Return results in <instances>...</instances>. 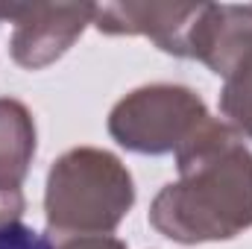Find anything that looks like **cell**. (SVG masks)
Masks as SVG:
<instances>
[{
  "mask_svg": "<svg viewBox=\"0 0 252 249\" xmlns=\"http://www.w3.org/2000/svg\"><path fill=\"white\" fill-rule=\"evenodd\" d=\"M24 208H27V199L21 187H0V229L18 226L24 217Z\"/></svg>",
  "mask_w": 252,
  "mask_h": 249,
  "instance_id": "30bf717a",
  "label": "cell"
},
{
  "mask_svg": "<svg viewBox=\"0 0 252 249\" xmlns=\"http://www.w3.org/2000/svg\"><path fill=\"white\" fill-rule=\"evenodd\" d=\"M0 249H56L47 235L32 232L30 226L18 223L9 229H0Z\"/></svg>",
  "mask_w": 252,
  "mask_h": 249,
  "instance_id": "9c48e42d",
  "label": "cell"
},
{
  "mask_svg": "<svg viewBox=\"0 0 252 249\" xmlns=\"http://www.w3.org/2000/svg\"><path fill=\"white\" fill-rule=\"evenodd\" d=\"M97 6H18L9 38V53L15 64L27 70H41L59 62L76 44L88 24H94Z\"/></svg>",
  "mask_w": 252,
  "mask_h": 249,
  "instance_id": "277c9868",
  "label": "cell"
},
{
  "mask_svg": "<svg viewBox=\"0 0 252 249\" xmlns=\"http://www.w3.org/2000/svg\"><path fill=\"white\" fill-rule=\"evenodd\" d=\"M223 91H220V112L223 124L235 135L252 141V53H247L223 76Z\"/></svg>",
  "mask_w": 252,
  "mask_h": 249,
  "instance_id": "ba28073f",
  "label": "cell"
},
{
  "mask_svg": "<svg viewBox=\"0 0 252 249\" xmlns=\"http://www.w3.org/2000/svg\"><path fill=\"white\" fill-rule=\"evenodd\" d=\"M56 249H126L124 241L112 238V235H85V238H67L53 244Z\"/></svg>",
  "mask_w": 252,
  "mask_h": 249,
  "instance_id": "8fae6325",
  "label": "cell"
},
{
  "mask_svg": "<svg viewBox=\"0 0 252 249\" xmlns=\"http://www.w3.org/2000/svg\"><path fill=\"white\" fill-rule=\"evenodd\" d=\"M135 202L126 164L100 147H73L47 173L44 220L47 238L67 241L85 235H112Z\"/></svg>",
  "mask_w": 252,
  "mask_h": 249,
  "instance_id": "7a4b0ae2",
  "label": "cell"
},
{
  "mask_svg": "<svg viewBox=\"0 0 252 249\" xmlns=\"http://www.w3.org/2000/svg\"><path fill=\"white\" fill-rule=\"evenodd\" d=\"M179 179L150 205V226L173 244L232 241L252 229V153L223 121L208 118L176 153Z\"/></svg>",
  "mask_w": 252,
  "mask_h": 249,
  "instance_id": "6da1fadb",
  "label": "cell"
},
{
  "mask_svg": "<svg viewBox=\"0 0 252 249\" xmlns=\"http://www.w3.org/2000/svg\"><path fill=\"white\" fill-rule=\"evenodd\" d=\"M35 156L32 112L15 100L0 97V187H21Z\"/></svg>",
  "mask_w": 252,
  "mask_h": 249,
  "instance_id": "52a82bcc",
  "label": "cell"
},
{
  "mask_svg": "<svg viewBox=\"0 0 252 249\" xmlns=\"http://www.w3.org/2000/svg\"><path fill=\"white\" fill-rule=\"evenodd\" d=\"M208 118L211 115L193 88L153 82L115 103L109 115V135L129 153L176 156Z\"/></svg>",
  "mask_w": 252,
  "mask_h": 249,
  "instance_id": "3957f363",
  "label": "cell"
},
{
  "mask_svg": "<svg viewBox=\"0 0 252 249\" xmlns=\"http://www.w3.org/2000/svg\"><path fill=\"white\" fill-rule=\"evenodd\" d=\"M202 3H106L94 12V27L106 35H144L158 50L188 59L190 32Z\"/></svg>",
  "mask_w": 252,
  "mask_h": 249,
  "instance_id": "5b68a950",
  "label": "cell"
},
{
  "mask_svg": "<svg viewBox=\"0 0 252 249\" xmlns=\"http://www.w3.org/2000/svg\"><path fill=\"white\" fill-rule=\"evenodd\" d=\"M247 53H252V3H202L190 32L188 59L226 76Z\"/></svg>",
  "mask_w": 252,
  "mask_h": 249,
  "instance_id": "8992f818",
  "label": "cell"
}]
</instances>
